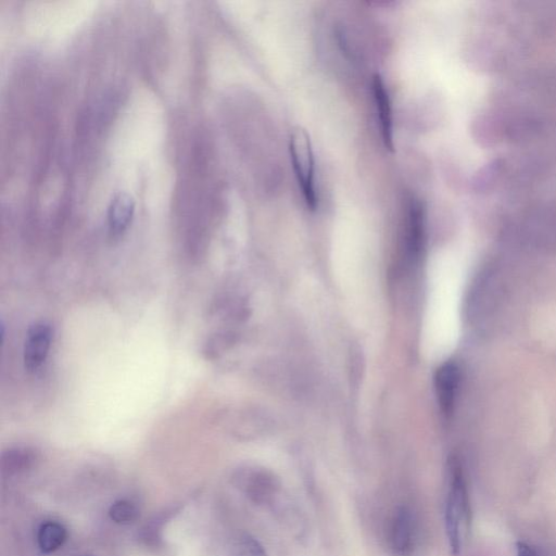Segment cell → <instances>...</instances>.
<instances>
[{
    "mask_svg": "<svg viewBox=\"0 0 556 556\" xmlns=\"http://www.w3.org/2000/svg\"><path fill=\"white\" fill-rule=\"evenodd\" d=\"M204 134L194 136L176 193V219L186 254L200 258L216 215L212 148Z\"/></svg>",
    "mask_w": 556,
    "mask_h": 556,
    "instance_id": "6da1fadb",
    "label": "cell"
},
{
    "mask_svg": "<svg viewBox=\"0 0 556 556\" xmlns=\"http://www.w3.org/2000/svg\"><path fill=\"white\" fill-rule=\"evenodd\" d=\"M445 530L453 556H459L470 525V504L462 464L456 456L447 462Z\"/></svg>",
    "mask_w": 556,
    "mask_h": 556,
    "instance_id": "7a4b0ae2",
    "label": "cell"
},
{
    "mask_svg": "<svg viewBox=\"0 0 556 556\" xmlns=\"http://www.w3.org/2000/svg\"><path fill=\"white\" fill-rule=\"evenodd\" d=\"M292 166L304 201L311 210L317 204L315 189V162L309 136L305 129L295 127L289 138Z\"/></svg>",
    "mask_w": 556,
    "mask_h": 556,
    "instance_id": "3957f363",
    "label": "cell"
},
{
    "mask_svg": "<svg viewBox=\"0 0 556 556\" xmlns=\"http://www.w3.org/2000/svg\"><path fill=\"white\" fill-rule=\"evenodd\" d=\"M52 341V328L45 321L28 327L24 348V367L29 372L37 371L46 362Z\"/></svg>",
    "mask_w": 556,
    "mask_h": 556,
    "instance_id": "277c9868",
    "label": "cell"
},
{
    "mask_svg": "<svg viewBox=\"0 0 556 556\" xmlns=\"http://www.w3.org/2000/svg\"><path fill=\"white\" fill-rule=\"evenodd\" d=\"M238 488L254 503L264 504L277 492L279 482L265 469L248 468L236 476Z\"/></svg>",
    "mask_w": 556,
    "mask_h": 556,
    "instance_id": "5b68a950",
    "label": "cell"
},
{
    "mask_svg": "<svg viewBox=\"0 0 556 556\" xmlns=\"http://www.w3.org/2000/svg\"><path fill=\"white\" fill-rule=\"evenodd\" d=\"M391 552L395 556H410L415 546V522L406 507H400L393 515L388 533Z\"/></svg>",
    "mask_w": 556,
    "mask_h": 556,
    "instance_id": "8992f818",
    "label": "cell"
},
{
    "mask_svg": "<svg viewBox=\"0 0 556 556\" xmlns=\"http://www.w3.org/2000/svg\"><path fill=\"white\" fill-rule=\"evenodd\" d=\"M459 379V368L454 362L442 364L435 371V394L440 408L445 416H450L453 412Z\"/></svg>",
    "mask_w": 556,
    "mask_h": 556,
    "instance_id": "52a82bcc",
    "label": "cell"
},
{
    "mask_svg": "<svg viewBox=\"0 0 556 556\" xmlns=\"http://www.w3.org/2000/svg\"><path fill=\"white\" fill-rule=\"evenodd\" d=\"M372 92L378 113L380 132L383 144L387 149L393 150V116L390 96L382 77L375 74L372 78Z\"/></svg>",
    "mask_w": 556,
    "mask_h": 556,
    "instance_id": "ba28073f",
    "label": "cell"
},
{
    "mask_svg": "<svg viewBox=\"0 0 556 556\" xmlns=\"http://www.w3.org/2000/svg\"><path fill=\"white\" fill-rule=\"evenodd\" d=\"M135 213V202L126 192L116 193L108 208V229L111 238H119L128 229Z\"/></svg>",
    "mask_w": 556,
    "mask_h": 556,
    "instance_id": "9c48e42d",
    "label": "cell"
},
{
    "mask_svg": "<svg viewBox=\"0 0 556 556\" xmlns=\"http://www.w3.org/2000/svg\"><path fill=\"white\" fill-rule=\"evenodd\" d=\"M66 529L56 521L43 522L37 532V543L40 551L49 554L59 549L66 541Z\"/></svg>",
    "mask_w": 556,
    "mask_h": 556,
    "instance_id": "30bf717a",
    "label": "cell"
},
{
    "mask_svg": "<svg viewBox=\"0 0 556 556\" xmlns=\"http://www.w3.org/2000/svg\"><path fill=\"white\" fill-rule=\"evenodd\" d=\"M236 342V334L231 331L220 330L212 333L203 343L202 355L208 361L219 358Z\"/></svg>",
    "mask_w": 556,
    "mask_h": 556,
    "instance_id": "8fae6325",
    "label": "cell"
},
{
    "mask_svg": "<svg viewBox=\"0 0 556 556\" xmlns=\"http://www.w3.org/2000/svg\"><path fill=\"white\" fill-rule=\"evenodd\" d=\"M36 453L28 447L9 448L2 454L3 469L9 472L24 470L33 465Z\"/></svg>",
    "mask_w": 556,
    "mask_h": 556,
    "instance_id": "7c38bea8",
    "label": "cell"
},
{
    "mask_svg": "<svg viewBox=\"0 0 556 556\" xmlns=\"http://www.w3.org/2000/svg\"><path fill=\"white\" fill-rule=\"evenodd\" d=\"M232 556H267L263 545L251 534L242 532L236 535L231 544Z\"/></svg>",
    "mask_w": 556,
    "mask_h": 556,
    "instance_id": "4fadbf2b",
    "label": "cell"
},
{
    "mask_svg": "<svg viewBox=\"0 0 556 556\" xmlns=\"http://www.w3.org/2000/svg\"><path fill=\"white\" fill-rule=\"evenodd\" d=\"M109 516L115 523L126 526L138 519L139 510L134 503L127 500H118L110 506Z\"/></svg>",
    "mask_w": 556,
    "mask_h": 556,
    "instance_id": "5bb4252c",
    "label": "cell"
},
{
    "mask_svg": "<svg viewBox=\"0 0 556 556\" xmlns=\"http://www.w3.org/2000/svg\"><path fill=\"white\" fill-rule=\"evenodd\" d=\"M517 556H540V554L525 542L517 543Z\"/></svg>",
    "mask_w": 556,
    "mask_h": 556,
    "instance_id": "9a60e30c",
    "label": "cell"
}]
</instances>
